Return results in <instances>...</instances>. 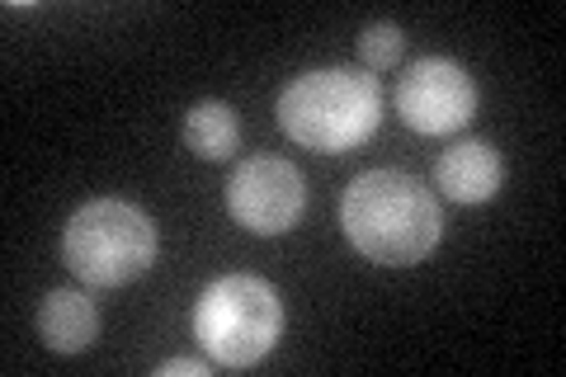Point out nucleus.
<instances>
[{
	"label": "nucleus",
	"instance_id": "f257e3e1",
	"mask_svg": "<svg viewBox=\"0 0 566 377\" xmlns=\"http://www.w3.org/2000/svg\"><path fill=\"white\" fill-rule=\"evenodd\" d=\"M340 227L349 245L374 264H420L444 237L434 193L411 175L397 170H368L345 189Z\"/></svg>",
	"mask_w": 566,
	"mask_h": 377
},
{
	"label": "nucleus",
	"instance_id": "f03ea898",
	"mask_svg": "<svg viewBox=\"0 0 566 377\" xmlns=\"http://www.w3.org/2000/svg\"><path fill=\"white\" fill-rule=\"evenodd\" d=\"M382 118V90L374 76L349 66L307 71L279 95V128L297 147L340 156L378 133Z\"/></svg>",
	"mask_w": 566,
	"mask_h": 377
},
{
	"label": "nucleus",
	"instance_id": "7ed1b4c3",
	"mask_svg": "<svg viewBox=\"0 0 566 377\" xmlns=\"http://www.w3.org/2000/svg\"><path fill=\"white\" fill-rule=\"evenodd\" d=\"M62 260L85 289H123L156 260V227L128 199H95L71 212L62 231Z\"/></svg>",
	"mask_w": 566,
	"mask_h": 377
},
{
	"label": "nucleus",
	"instance_id": "20e7f679",
	"mask_svg": "<svg viewBox=\"0 0 566 377\" xmlns=\"http://www.w3.org/2000/svg\"><path fill=\"white\" fill-rule=\"evenodd\" d=\"M283 302L260 274H227L208 283L193 307V335L222 368H251L279 345Z\"/></svg>",
	"mask_w": 566,
	"mask_h": 377
},
{
	"label": "nucleus",
	"instance_id": "39448f33",
	"mask_svg": "<svg viewBox=\"0 0 566 377\" xmlns=\"http://www.w3.org/2000/svg\"><path fill=\"white\" fill-rule=\"evenodd\" d=\"M397 114L406 128L424 137L458 133L476 114V81L449 57H420L397 81Z\"/></svg>",
	"mask_w": 566,
	"mask_h": 377
},
{
	"label": "nucleus",
	"instance_id": "423d86ee",
	"mask_svg": "<svg viewBox=\"0 0 566 377\" xmlns=\"http://www.w3.org/2000/svg\"><path fill=\"white\" fill-rule=\"evenodd\" d=\"M303 203H307L303 175L279 156H251L245 166L232 170V185H227V208L255 237H283L303 218Z\"/></svg>",
	"mask_w": 566,
	"mask_h": 377
},
{
	"label": "nucleus",
	"instance_id": "0eeeda50",
	"mask_svg": "<svg viewBox=\"0 0 566 377\" xmlns=\"http://www.w3.org/2000/svg\"><path fill=\"white\" fill-rule=\"evenodd\" d=\"M501 156L491 142H458L439 156L434 166V185L449 193L453 203H486L501 189Z\"/></svg>",
	"mask_w": 566,
	"mask_h": 377
},
{
	"label": "nucleus",
	"instance_id": "6e6552de",
	"mask_svg": "<svg viewBox=\"0 0 566 377\" xmlns=\"http://www.w3.org/2000/svg\"><path fill=\"white\" fill-rule=\"evenodd\" d=\"M39 335L52 354H81L99 335V307L85 293H48L39 307Z\"/></svg>",
	"mask_w": 566,
	"mask_h": 377
},
{
	"label": "nucleus",
	"instance_id": "1a4fd4ad",
	"mask_svg": "<svg viewBox=\"0 0 566 377\" xmlns=\"http://www.w3.org/2000/svg\"><path fill=\"white\" fill-rule=\"evenodd\" d=\"M185 147L203 160H227L241 147V123L232 114V104L222 100H199L185 118Z\"/></svg>",
	"mask_w": 566,
	"mask_h": 377
},
{
	"label": "nucleus",
	"instance_id": "9d476101",
	"mask_svg": "<svg viewBox=\"0 0 566 377\" xmlns=\"http://www.w3.org/2000/svg\"><path fill=\"white\" fill-rule=\"evenodd\" d=\"M401 48H406V33L397 24H368L359 33V57H364L368 71H392Z\"/></svg>",
	"mask_w": 566,
	"mask_h": 377
},
{
	"label": "nucleus",
	"instance_id": "9b49d317",
	"mask_svg": "<svg viewBox=\"0 0 566 377\" xmlns=\"http://www.w3.org/2000/svg\"><path fill=\"white\" fill-rule=\"evenodd\" d=\"M156 377H208V358H166L156 364Z\"/></svg>",
	"mask_w": 566,
	"mask_h": 377
}]
</instances>
